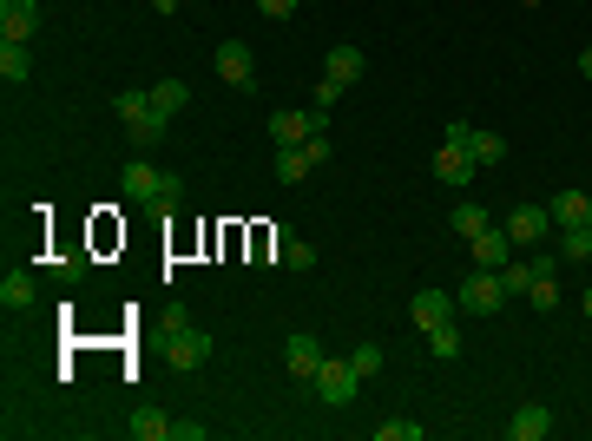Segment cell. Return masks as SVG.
Here are the masks:
<instances>
[{
  "label": "cell",
  "mask_w": 592,
  "mask_h": 441,
  "mask_svg": "<svg viewBox=\"0 0 592 441\" xmlns=\"http://www.w3.org/2000/svg\"><path fill=\"white\" fill-rule=\"evenodd\" d=\"M257 14L277 27V20H290V14H296V0H257Z\"/></svg>",
  "instance_id": "obj_32"
},
{
  "label": "cell",
  "mask_w": 592,
  "mask_h": 441,
  "mask_svg": "<svg viewBox=\"0 0 592 441\" xmlns=\"http://www.w3.org/2000/svg\"><path fill=\"white\" fill-rule=\"evenodd\" d=\"M428 349H435V363H454V356H461V330H454V323H435V330H428Z\"/></svg>",
  "instance_id": "obj_25"
},
{
  "label": "cell",
  "mask_w": 592,
  "mask_h": 441,
  "mask_svg": "<svg viewBox=\"0 0 592 441\" xmlns=\"http://www.w3.org/2000/svg\"><path fill=\"white\" fill-rule=\"evenodd\" d=\"M546 211H553V224H560V231H573V224H586V218H592V198H586V191H560V198H553Z\"/></svg>",
  "instance_id": "obj_15"
},
{
  "label": "cell",
  "mask_w": 592,
  "mask_h": 441,
  "mask_svg": "<svg viewBox=\"0 0 592 441\" xmlns=\"http://www.w3.org/2000/svg\"><path fill=\"white\" fill-rule=\"evenodd\" d=\"M586 257H592V231H586V224L560 231V264H586Z\"/></svg>",
  "instance_id": "obj_22"
},
{
  "label": "cell",
  "mask_w": 592,
  "mask_h": 441,
  "mask_svg": "<svg viewBox=\"0 0 592 441\" xmlns=\"http://www.w3.org/2000/svg\"><path fill=\"white\" fill-rule=\"evenodd\" d=\"M343 93H349L343 79H329V73H323V79H316V93H310V106H323V112H329V106H336Z\"/></svg>",
  "instance_id": "obj_30"
},
{
  "label": "cell",
  "mask_w": 592,
  "mask_h": 441,
  "mask_svg": "<svg viewBox=\"0 0 592 441\" xmlns=\"http://www.w3.org/2000/svg\"><path fill=\"white\" fill-rule=\"evenodd\" d=\"M132 441H172V415L165 409H139L132 415Z\"/></svg>",
  "instance_id": "obj_19"
},
{
  "label": "cell",
  "mask_w": 592,
  "mask_h": 441,
  "mask_svg": "<svg viewBox=\"0 0 592 441\" xmlns=\"http://www.w3.org/2000/svg\"><path fill=\"white\" fill-rule=\"evenodd\" d=\"M474 172H481V165H474V152H468V145L441 139V152H435V178H441V185H448V191H461Z\"/></svg>",
  "instance_id": "obj_7"
},
{
  "label": "cell",
  "mask_w": 592,
  "mask_h": 441,
  "mask_svg": "<svg viewBox=\"0 0 592 441\" xmlns=\"http://www.w3.org/2000/svg\"><path fill=\"white\" fill-rule=\"evenodd\" d=\"M283 270H316V251L303 237H283Z\"/></svg>",
  "instance_id": "obj_28"
},
{
  "label": "cell",
  "mask_w": 592,
  "mask_h": 441,
  "mask_svg": "<svg viewBox=\"0 0 592 441\" xmlns=\"http://www.w3.org/2000/svg\"><path fill=\"white\" fill-rule=\"evenodd\" d=\"M362 66H369V60H362V47H329V79L356 86V79H362Z\"/></svg>",
  "instance_id": "obj_20"
},
{
  "label": "cell",
  "mask_w": 592,
  "mask_h": 441,
  "mask_svg": "<svg viewBox=\"0 0 592 441\" xmlns=\"http://www.w3.org/2000/svg\"><path fill=\"white\" fill-rule=\"evenodd\" d=\"M329 356H323V343H316L310 330H296L290 343H283V369H290L296 382H316V369H323Z\"/></svg>",
  "instance_id": "obj_6"
},
{
  "label": "cell",
  "mask_w": 592,
  "mask_h": 441,
  "mask_svg": "<svg viewBox=\"0 0 592 441\" xmlns=\"http://www.w3.org/2000/svg\"><path fill=\"white\" fill-rule=\"evenodd\" d=\"M533 277H540V270H533V264H520V257H507V264H500V284H507V297H527V290H533Z\"/></svg>",
  "instance_id": "obj_23"
},
{
  "label": "cell",
  "mask_w": 592,
  "mask_h": 441,
  "mask_svg": "<svg viewBox=\"0 0 592 441\" xmlns=\"http://www.w3.org/2000/svg\"><path fill=\"white\" fill-rule=\"evenodd\" d=\"M454 303H461L468 316H500V303H507V284H500V270H481V264H474V277L454 290Z\"/></svg>",
  "instance_id": "obj_3"
},
{
  "label": "cell",
  "mask_w": 592,
  "mask_h": 441,
  "mask_svg": "<svg viewBox=\"0 0 592 441\" xmlns=\"http://www.w3.org/2000/svg\"><path fill=\"white\" fill-rule=\"evenodd\" d=\"M586 231H592V218H586Z\"/></svg>",
  "instance_id": "obj_38"
},
{
  "label": "cell",
  "mask_w": 592,
  "mask_h": 441,
  "mask_svg": "<svg viewBox=\"0 0 592 441\" xmlns=\"http://www.w3.org/2000/svg\"><path fill=\"white\" fill-rule=\"evenodd\" d=\"M310 389L323 395L329 409H349V402H356V389H362V376H356L349 363H323V369H316V382H310Z\"/></svg>",
  "instance_id": "obj_5"
},
{
  "label": "cell",
  "mask_w": 592,
  "mask_h": 441,
  "mask_svg": "<svg viewBox=\"0 0 592 441\" xmlns=\"http://www.w3.org/2000/svg\"><path fill=\"white\" fill-rule=\"evenodd\" d=\"M546 435H553V415L540 402H520L514 422H507V441H546Z\"/></svg>",
  "instance_id": "obj_13"
},
{
  "label": "cell",
  "mask_w": 592,
  "mask_h": 441,
  "mask_svg": "<svg viewBox=\"0 0 592 441\" xmlns=\"http://www.w3.org/2000/svg\"><path fill=\"white\" fill-rule=\"evenodd\" d=\"M329 158V132H310L303 145H277V185H303Z\"/></svg>",
  "instance_id": "obj_2"
},
{
  "label": "cell",
  "mask_w": 592,
  "mask_h": 441,
  "mask_svg": "<svg viewBox=\"0 0 592 441\" xmlns=\"http://www.w3.org/2000/svg\"><path fill=\"white\" fill-rule=\"evenodd\" d=\"M349 369H356L362 382L382 376V343H356V349H349Z\"/></svg>",
  "instance_id": "obj_26"
},
{
  "label": "cell",
  "mask_w": 592,
  "mask_h": 441,
  "mask_svg": "<svg viewBox=\"0 0 592 441\" xmlns=\"http://www.w3.org/2000/svg\"><path fill=\"white\" fill-rule=\"evenodd\" d=\"M152 112V93H119V119L132 126V119H145Z\"/></svg>",
  "instance_id": "obj_31"
},
{
  "label": "cell",
  "mask_w": 592,
  "mask_h": 441,
  "mask_svg": "<svg viewBox=\"0 0 592 441\" xmlns=\"http://www.w3.org/2000/svg\"><path fill=\"white\" fill-rule=\"evenodd\" d=\"M27 73H33V60H27V40H0V79H7V86H20Z\"/></svg>",
  "instance_id": "obj_17"
},
{
  "label": "cell",
  "mask_w": 592,
  "mask_h": 441,
  "mask_svg": "<svg viewBox=\"0 0 592 441\" xmlns=\"http://www.w3.org/2000/svg\"><path fill=\"white\" fill-rule=\"evenodd\" d=\"M500 224H507V237H514V244H540V237L553 231V211H546V205H514Z\"/></svg>",
  "instance_id": "obj_8"
},
{
  "label": "cell",
  "mask_w": 592,
  "mask_h": 441,
  "mask_svg": "<svg viewBox=\"0 0 592 441\" xmlns=\"http://www.w3.org/2000/svg\"><path fill=\"white\" fill-rule=\"evenodd\" d=\"M119 191L132 198V205H145V211H178L185 178H178V172H158V165H145V158H132V165L119 172Z\"/></svg>",
  "instance_id": "obj_1"
},
{
  "label": "cell",
  "mask_w": 592,
  "mask_h": 441,
  "mask_svg": "<svg viewBox=\"0 0 592 441\" xmlns=\"http://www.w3.org/2000/svg\"><path fill=\"white\" fill-rule=\"evenodd\" d=\"M468 251H474V264H481V270H500V264H507V257L520 251V244H514V237H507V224H487L481 237H468Z\"/></svg>",
  "instance_id": "obj_9"
},
{
  "label": "cell",
  "mask_w": 592,
  "mask_h": 441,
  "mask_svg": "<svg viewBox=\"0 0 592 441\" xmlns=\"http://www.w3.org/2000/svg\"><path fill=\"white\" fill-rule=\"evenodd\" d=\"M448 218H454V231H461V237H481V231H487V224H494V218H487V211H481V205H468V198H461V205H454V211H448Z\"/></svg>",
  "instance_id": "obj_24"
},
{
  "label": "cell",
  "mask_w": 592,
  "mask_h": 441,
  "mask_svg": "<svg viewBox=\"0 0 592 441\" xmlns=\"http://www.w3.org/2000/svg\"><path fill=\"white\" fill-rule=\"evenodd\" d=\"M79 270H86L79 257H60V264H53V277H60V284H79Z\"/></svg>",
  "instance_id": "obj_33"
},
{
  "label": "cell",
  "mask_w": 592,
  "mask_h": 441,
  "mask_svg": "<svg viewBox=\"0 0 592 441\" xmlns=\"http://www.w3.org/2000/svg\"><path fill=\"white\" fill-rule=\"evenodd\" d=\"M421 435H428V428L402 422V415H395V422H375V441H421Z\"/></svg>",
  "instance_id": "obj_27"
},
{
  "label": "cell",
  "mask_w": 592,
  "mask_h": 441,
  "mask_svg": "<svg viewBox=\"0 0 592 441\" xmlns=\"http://www.w3.org/2000/svg\"><path fill=\"white\" fill-rule=\"evenodd\" d=\"M468 152H474V165H500V158H507V139L487 132V126H474L468 132Z\"/></svg>",
  "instance_id": "obj_21"
},
{
  "label": "cell",
  "mask_w": 592,
  "mask_h": 441,
  "mask_svg": "<svg viewBox=\"0 0 592 441\" xmlns=\"http://www.w3.org/2000/svg\"><path fill=\"white\" fill-rule=\"evenodd\" d=\"M152 106L165 112V119H178V112L191 106V86H185V79H158V86H152Z\"/></svg>",
  "instance_id": "obj_18"
},
{
  "label": "cell",
  "mask_w": 592,
  "mask_h": 441,
  "mask_svg": "<svg viewBox=\"0 0 592 441\" xmlns=\"http://www.w3.org/2000/svg\"><path fill=\"white\" fill-rule=\"evenodd\" d=\"M579 73H586V79H592V47H586V53H579Z\"/></svg>",
  "instance_id": "obj_35"
},
{
  "label": "cell",
  "mask_w": 592,
  "mask_h": 441,
  "mask_svg": "<svg viewBox=\"0 0 592 441\" xmlns=\"http://www.w3.org/2000/svg\"><path fill=\"white\" fill-rule=\"evenodd\" d=\"M520 7H540V0H520Z\"/></svg>",
  "instance_id": "obj_37"
},
{
  "label": "cell",
  "mask_w": 592,
  "mask_h": 441,
  "mask_svg": "<svg viewBox=\"0 0 592 441\" xmlns=\"http://www.w3.org/2000/svg\"><path fill=\"white\" fill-rule=\"evenodd\" d=\"M40 33V7L33 0H0V40H33Z\"/></svg>",
  "instance_id": "obj_11"
},
{
  "label": "cell",
  "mask_w": 592,
  "mask_h": 441,
  "mask_svg": "<svg viewBox=\"0 0 592 441\" xmlns=\"http://www.w3.org/2000/svg\"><path fill=\"white\" fill-rule=\"evenodd\" d=\"M211 66H218L224 86H244V93H257V53H250L244 40H224V47L211 53Z\"/></svg>",
  "instance_id": "obj_4"
},
{
  "label": "cell",
  "mask_w": 592,
  "mask_h": 441,
  "mask_svg": "<svg viewBox=\"0 0 592 441\" xmlns=\"http://www.w3.org/2000/svg\"><path fill=\"white\" fill-rule=\"evenodd\" d=\"M527 303H533V310H553V303H560V284L540 270V277H533V290H527Z\"/></svg>",
  "instance_id": "obj_29"
},
{
  "label": "cell",
  "mask_w": 592,
  "mask_h": 441,
  "mask_svg": "<svg viewBox=\"0 0 592 441\" xmlns=\"http://www.w3.org/2000/svg\"><path fill=\"white\" fill-rule=\"evenodd\" d=\"M586 316H592V290H586Z\"/></svg>",
  "instance_id": "obj_36"
},
{
  "label": "cell",
  "mask_w": 592,
  "mask_h": 441,
  "mask_svg": "<svg viewBox=\"0 0 592 441\" xmlns=\"http://www.w3.org/2000/svg\"><path fill=\"white\" fill-rule=\"evenodd\" d=\"M33 297H40V290H33L27 270H7V277H0V310H33Z\"/></svg>",
  "instance_id": "obj_16"
},
{
  "label": "cell",
  "mask_w": 592,
  "mask_h": 441,
  "mask_svg": "<svg viewBox=\"0 0 592 441\" xmlns=\"http://www.w3.org/2000/svg\"><path fill=\"white\" fill-rule=\"evenodd\" d=\"M172 441H204V422H172Z\"/></svg>",
  "instance_id": "obj_34"
},
{
  "label": "cell",
  "mask_w": 592,
  "mask_h": 441,
  "mask_svg": "<svg viewBox=\"0 0 592 441\" xmlns=\"http://www.w3.org/2000/svg\"><path fill=\"white\" fill-rule=\"evenodd\" d=\"M211 363V336L191 330V323H178L172 330V369H204Z\"/></svg>",
  "instance_id": "obj_10"
},
{
  "label": "cell",
  "mask_w": 592,
  "mask_h": 441,
  "mask_svg": "<svg viewBox=\"0 0 592 441\" xmlns=\"http://www.w3.org/2000/svg\"><path fill=\"white\" fill-rule=\"evenodd\" d=\"M454 310H461V303H454L448 290H415V303H408V316H415L421 330H435V323H454Z\"/></svg>",
  "instance_id": "obj_12"
},
{
  "label": "cell",
  "mask_w": 592,
  "mask_h": 441,
  "mask_svg": "<svg viewBox=\"0 0 592 441\" xmlns=\"http://www.w3.org/2000/svg\"><path fill=\"white\" fill-rule=\"evenodd\" d=\"M125 132H132V145H139V152H158V145H165V132H172V119H165V112L152 106L145 119H132Z\"/></svg>",
  "instance_id": "obj_14"
}]
</instances>
